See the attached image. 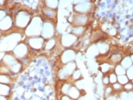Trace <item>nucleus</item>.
<instances>
[{
  "label": "nucleus",
  "mask_w": 133,
  "mask_h": 100,
  "mask_svg": "<svg viewBox=\"0 0 133 100\" xmlns=\"http://www.w3.org/2000/svg\"><path fill=\"white\" fill-rule=\"evenodd\" d=\"M122 59H123V58L120 54H118V53L113 54L110 59V61L111 63L110 65H118V63L119 64Z\"/></svg>",
  "instance_id": "22"
},
{
  "label": "nucleus",
  "mask_w": 133,
  "mask_h": 100,
  "mask_svg": "<svg viewBox=\"0 0 133 100\" xmlns=\"http://www.w3.org/2000/svg\"><path fill=\"white\" fill-rule=\"evenodd\" d=\"M0 100H9V99H8V97H5V96H0Z\"/></svg>",
  "instance_id": "39"
},
{
  "label": "nucleus",
  "mask_w": 133,
  "mask_h": 100,
  "mask_svg": "<svg viewBox=\"0 0 133 100\" xmlns=\"http://www.w3.org/2000/svg\"><path fill=\"white\" fill-rule=\"evenodd\" d=\"M76 57V52L73 49H67L63 52L61 55V61L62 64L65 65L67 63L72 62Z\"/></svg>",
  "instance_id": "11"
},
{
  "label": "nucleus",
  "mask_w": 133,
  "mask_h": 100,
  "mask_svg": "<svg viewBox=\"0 0 133 100\" xmlns=\"http://www.w3.org/2000/svg\"><path fill=\"white\" fill-rule=\"evenodd\" d=\"M42 12L44 15V16H46L49 19H53L57 15V11H56V10H53V9H49V8H47L45 5L42 9Z\"/></svg>",
  "instance_id": "14"
},
{
  "label": "nucleus",
  "mask_w": 133,
  "mask_h": 100,
  "mask_svg": "<svg viewBox=\"0 0 133 100\" xmlns=\"http://www.w3.org/2000/svg\"><path fill=\"white\" fill-rule=\"evenodd\" d=\"M5 2H6L5 1H0V6L3 5L5 4Z\"/></svg>",
  "instance_id": "40"
},
{
  "label": "nucleus",
  "mask_w": 133,
  "mask_h": 100,
  "mask_svg": "<svg viewBox=\"0 0 133 100\" xmlns=\"http://www.w3.org/2000/svg\"><path fill=\"white\" fill-rule=\"evenodd\" d=\"M101 70H102L103 73L106 74V73H107V72H109L110 70L111 65L109 64V63H103V64L101 65Z\"/></svg>",
  "instance_id": "30"
},
{
  "label": "nucleus",
  "mask_w": 133,
  "mask_h": 100,
  "mask_svg": "<svg viewBox=\"0 0 133 100\" xmlns=\"http://www.w3.org/2000/svg\"><path fill=\"white\" fill-rule=\"evenodd\" d=\"M23 66H22V63L21 62V61L19 60L16 64H15L13 66H11L10 68V71L11 73V74H18L20 72L21 69H22Z\"/></svg>",
  "instance_id": "21"
},
{
  "label": "nucleus",
  "mask_w": 133,
  "mask_h": 100,
  "mask_svg": "<svg viewBox=\"0 0 133 100\" xmlns=\"http://www.w3.org/2000/svg\"><path fill=\"white\" fill-rule=\"evenodd\" d=\"M45 41L46 40L41 37H29L28 40V46L33 49L40 50L43 48Z\"/></svg>",
  "instance_id": "6"
},
{
  "label": "nucleus",
  "mask_w": 133,
  "mask_h": 100,
  "mask_svg": "<svg viewBox=\"0 0 133 100\" xmlns=\"http://www.w3.org/2000/svg\"><path fill=\"white\" fill-rule=\"evenodd\" d=\"M43 20L41 16H34L31 18L28 27L24 30V33L28 37H41Z\"/></svg>",
  "instance_id": "1"
},
{
  "label": "nucleus",
  "mask_w": 133,
  "mask_h": 100,
  "mask_svg": "<svg viewBox=\"0 0 133 100\" xmlns=\"http://www.w3.org/2000/svg\"><path fill=\"white\" fill-rule=\"evenodd\" d=\"M18 61L19 60L15 58V56L12 54V52H6L1 61V63H2L3 65H6L10 68L11 66L16 64Z\"/></svg>",
  "instance_id": "12"
},
{
  "label": "nucleus",
  "mask_w": 133,
  "mask_h": 100,
  "mask_svg": "<svg viewBox=\"0 0 133 100\" xmlns=\"http://www.w3.org/2000/svg\"><path fill=\"white\" fill-rule=\"evenodd\" d=\"M113 88H112V87H110V86H107V87H106V90H105V93L107 94V95H110L112 92H113Z\"/></svg>",
  "instance_id": "36"
},
{
  "label": "nucleus",
  "mask_w": 133,
  "mask_h": 100,
  "mask_svg": "<svg viewBox=\"0 0 133 100\" xmlns=\"http://www.w3.org/2000/svg\"><path fill=\"white\" fill-rule=\"evenodd\" d=\"M74 9L77 14L86 15L91 9V3L89 2H82L81 3L76 4L74 6Z\"/></svg>",
  "instance_id": "9"
},
{
  "label": "nucleus",
  "mask_w": 133,
  "mask_h": 100,
  "mask_svg": "<svg viewBox=\"0 0 133 100\" xmlns=\"http://www.w3.org/2000/svg\"><path fill=\"white\" fill-rule=\"evenodd\" d=\"M117 82L119 83H120L122 86H124L128 82H129V80L128 79V77H126L125 74H123V75H120V76H117Z\"/></svg>",
  "instance_id": "27"
},
{
  "label": "nucleus",
  "mask_w": 133,
  "mask_h": 100,
  "mask_svg": "<svg viewBox=\"0 0 133 100\" xmlns=\"http://www.w3.org/2000/svg\"><path fill=\"white\" fill-rule=\"evenodd\" d=\"M60 100H74L73 99H72L71 97H69V96L67 95H62L61 96V99Z\"/></svg>",
  "instance_id": "38"
},
{
  "label": "nucleus",
  "mask_w": 133,
  "mask_h": 100,
  "mask_svg": "<svg viewBox=\"0 0 133 100\" xmlns=\"http://www.w3.org/2000/svg\"><path fill=\"white\" fill-rule=\"evenodd\" d=\"M70 77L74 81H76V80H79V79H82V73H81V71L78 69H76L72 73V74L71 75Z\"/></svg>",
  "instance_id": "28"
},
{
  "label": "nucleus",
  "mask_w": 133,
  "mask_h": 100,
  "mask_svg": "<svg viewBox=\"0 0 133 100\" xmlns=\"http://www.w3.org/2000/svg\"><path fill=\"white\" fill-rule=\"evenodd\" d=\"M112 85H113L112 88H113V90H115V91H119V90H121L123 88V86H122L120 83H119L118 82H116V83H113V84H112Z\"/></svg>",
  "instance_id": "34"
},
{
  "label": "nucleus",
  "mask_w": 133,
  "mask_h": 100,
  "mask_svg": "<svg viewBox=\"0 0 133 100\" xmlns=\"http://www.w3.org/2000/svg\"><path fill=\"white\" fill-rule=\"evenodd\" d=\"M97 49L100 52V53L104 54L108 52V50L110 49V46L105 42H101L97 45Z\"/></svg>",
  "instance_id": "20"
},
{
  "label": "nucleus",
  "mask_w": 133,
  "mask_h": 100,
  "mask_svg": "<svg viewBox=\"0 0 133 100\" xmlns=\"http://www.w3.org/2000/svg\"><path fill=\"white\" fill-rule=\"evenodd\" d=\"M6 15H7V14H6V11H5V10L0 9V21L2 20V19H3Z\"/></svg>",
  "instance_id": "35"
},
{
  "label": "nucleus",
  "mask_w": 133,
  "mask_h": 100,
  "mask_svg": "<svg viewBox=\"0 0 133 100\" xmlns=\"http://www.w3.org/2000/svg\"><path fill=\"white\" fill-rule=\"evenodd\" d=\"M72 18L71 22L74 26H84L88 21V17L87 15L75 14V15H72Z\"/></svg>",
  "instance_id": "10"
},
{
  "label": "nucleus",
  "mask_w": 133,
  "mask_h": 100,
  "mask_svg": "<svg viewBox=\"0 0 133 100\" xmlns=\"http://www.w3.org/2000/svg\"><path fill=\"white\" fill-rule=\"evenodd\" d=\"M67 96H69L74 100L78 99L81 96V91L78 89H77L75 86L72 85L67 93Z\"/></svg>",
  "instance_id": "13"
},
{
  "label": "nucleus",
  "mask_w": 133,
  "mask_h": 100,
  "mask_svg": "<svg viewBox=\"0 0 133 100\" xmlns=\"http://www.w3.org/2000/svg\"><path fill=\"white\" fill-rule=\"evenodd\" d=\"M108 77H109V81H110V83L113 84V83H116V82H117V76H116V74L114 72L110 73V74L108 75Z\"/></svg>",
  "instance_id": "31"
},
{
  "label": "nucleus",
  "mask_w": 133,
  "mask_h": 100,
  "mask_svg": "<svg viewBox=\"0 0 133 100\" xmlns=\"http://www.w3.org/2000/svg\"><path fill=\"white\" fill-rule=\"evenodd\" d=\"M84 31H85L84 26H74L72 28V33H71L78 37L79 36H82V34L84 33Z\"/></svg>",
  "instance_id": "19"
},
{
  "label": "nucleus",
  "mask_w": 133,
  "mask_h": 100,
  "mask_svg": "<svg viewBox=\"0 0 133 100\" xmlns=\"http://www.w3.org/2000/svg\"><path fill=\"white\" fill-rule=\"evenodd\" d=\"M55 35V25L51 20H43L41 30V37L45 40L53 38Z\"/></svg>",
  "instance_id": "3"
},
{
  "label": "nucleus",
  "mask_w": 133,
  "mask_h": 100,
  "mask_svg": "<svg viewBox=\"0 0 133 100\" xmlns=\"http://www.w3.org/2000/svg\"><path fill=\"white\" fill-rule=\"evenodd\" d=\"M78 40V37L72 33H65L61 37V44L65 48H70Z\"/></svg>",
  "instance_id": "7"
},
{
  "label": "nucleus",
  "mask_w": 133,
  "mask_h": 100,
  "mask_svg": "<svg viewBox=\"0 0 133 100\" xmlns=\"http://www.w3.org/2000/svg\"><path fill=\"white\" fill-rule=\"evenodd\" d=\"M114 73L116 74V76L123 75V74H125V69H124L119 64H118L114 69Z\"/></svg>",
  "instance_id": "25"
},
{
  "label": "nucleus",
  "mask_w": 133,
  "mask_h": 100,
  "mask_svg": "<svg viewBox=\"0 0 133 100\" xmlns=\"http://www.w3.org/2000/svg\"><path fill=\"white\" fill-rule=\"evenodd\" d=\"M13 82L12 76L8 74H0V83L10 86Z\"/></svg>",
  "instance_id": "16"
},
{
  "label": "nucleus",
  "mask_w": 133,
  "mask_h": 100,
  "mask_svg": "<svg viewBox=\"0 0 133 100\" xmlns=\"http://www.w3.org/2000/svg\"><path fill=\"white\" fill-rule=\"evenodd\" d=\"M71 86H72V85H71L69 83H64V84L62 86L61 92L62 93V95H67V93H68L69 90L70 89Z\"/></svg>",
  "instance_id": "29"
},
{
  "label": "nucleus",
  "mask_w": 133,
  "mask_h": 100,
  "mask_svg": "<svg viewBox=\"0 0 133 100\" xmlns=\"http://www.w3.org/2000/svg\"><path fill=\"white\" fill-rule=\"evenodd\" d=\"M74 86L77 89H78L80 91H82V90H84V88L85 87V82L83 79H79V80L75 81V85Z\"/></svg>",
  "instance_id": "26"
},
{
  "label": "nucleus",
  "mask_w": 133,
  "mask_h": 100,
  "mask_svg": "<svg viewBox=\"0 0 133 100\" xmlns=\"http://www.w3.org/2000/svg\"><path fill=\"white\" fill-rule=\"evenodd\" d=\"M11 93V87L10 86L5 85L0 83V96L8 97L10 96Z\"/></svg>",
  "instance_id": "17"
},
{
  "label": "nucleus",
  "mask_w": 133,
  "mask_h": 100,
  "mask_svg": "<svg viewBox=\"0 0 133 100\" xmlns=\"http://www.w3.org/2000/svg\"><path fill=\"white\" fill-rule=\"evenodd\" d=\"M56 44V40L55 38H51L50 40H47L45 41L43 48L46 51H50V50L52 49Z\"/></svg>",
  "instance_id": "18"
},
{
  "label": "nucleus",
  "mask_w": 133,
  "mask_h": 100,
  "mask_svg": "<svg viewBox=\"0 0 133 100\" xmlns=\"http://www.w3.org/2000/svg\"><path fill=\"white\" fill-rule=\"evenodd\" d=\"M123 88H124V90H126V91H131V90H132L133 88V84L131 82V81H129V82H128L126 84H125L124 86H123Z\"/></svg>",
  "instance_id": "33"
},
{
  "label": "nucleus",
  "mask_w": 133,
  "mask_h": 100,
  "mask_svg": "<svg viewBox=\"0 0 133 100\" xmlns=\"http://www.w3.org/2000/svg\"><path fill=\"white\" fill-rule=\"evenodd\" d=\"M29 53V46L27 43L21 42L17 44L12 51V54L15 56V58L18 60H22L26 59L27 55Z\"/></svg>",
  "instance_id": "4"
},
{
  "label": "nucleus",
  "mask_w": 133,
  "mask_h": 100,
  "mask_svg": "<svg viewBox=\"0 0 133 100\" xmlns=\"http://www.w3.org/2000/svg\"><path fill=\"white\" fill-rule=\"evenodd\" d=\"M103 84L107 85V86H108V84H110V81H109V77H108V75H106V76H104V77H103Z\"/></svg>",
  "instance_id": "37"
},
{
  "label": "nucleus",
  "mask_w": 133,
  "mask_h": 100,
  "mask_svg": "<svg viewBox=\"0 0 133 100\" xmlns=\"http://www.w3.org/2000/svg\"><path fill=\"white\" fill-rule=\"evenodd\" d=\"M119 65L125 70L128 69L129 68H130L131 66H132V55H131L130 57L126 56L125 58H123Z\"/></svg>",
  "instance_id": "15"
},
{
  "label": "nucleus",
  "mask_w": 133,
  "mask_h": 100,
  "mask_svg": "<svg viewBox=\"0 0 133 100\" xmlns=\"http://www.w3.org/2000/svg\"><path fill=\"white\" fill-rule=\"evenodd\" d=\"M132 66H131L130 68H129L128 69L125 70V75L128 77V79L129 80V81H132Z\"/></svg>",
  "instance_id": "32"
},
{
  "label": "nucleus",
  "mask_w": 133,
  "mask_h": 100,
  "mask_svg": "<svg viewBox=\"0 0 133 100\" xmlns=\"http://www.w3.org/2000/svg\"><path fill=\"white\" fill-rule=\"evenodd\" d=\"M0 74H8V75L12 76L9 68L3 65L2 63H0Z\"/></svg>",
  "instance_id": "24"
},
{
  "label": "nucleus",
  "mask_w": 133,
  "mask_h": 100,
  "mask_svg": "<svg viewBox=\"0 0 133 100\" xmlns=\"http://www.w3.org/2000/svg\"><path fill=\"white\" fill-rule=\"evenodd\" d=\"M44 5L46 6L47 8L49 9H51L53 10H56L57 9V7H58V5H59V1H45L44 2Z\"/></svg>",
  "instance_id": "23"
},
{
  "label": "nucleus",
  "mask_w": 133,
  "mask_h": 100,
  "mask_svg": "<svg viewBox=\"0 0 133 100\" xmlns=\"http://www.w3.org/2000/svg\"><path fill=\"white\" fill-rule=\"evenodd\" d=\"M31 15L26 10H20L17 12L15 16L14 21H15V27L21 29L25 30V28L29 24L31 20Z\"/></svg>",
  "instance_id": "2"
},
{
  "label": "nucleus",
  "mask_w": 133,
  "mask_h": 100,
  "mask_svg": "<svg viewBox=\"0 0 133 100\" xmlns=\"http://www.w3.org/2000/svg\"><path fill=\"white\" fill-rule=\"evenodd\" d=\"M15 26V21L12 16L7 15L0 21V30L2 32L9 31Z\"/></svg>",
  "instance_id": "8"
},
{
  "label": "nucleus",
  "mask_w": 133,
  "mask_h": 100,
  "mask_svg": "<svg viewBox=\"0 0 133 100\" xmlns=\"http://www.w3.org/2000/svg\"><path fill=\"white\" fill-rule=\"evenodd\" d=\"M76 70V65L74 61L64 65L63 68L59 72V76L61 80H65L71 77L72 73Z\"/></svg>",
  "instance_id": "5"
}]
</instances>
